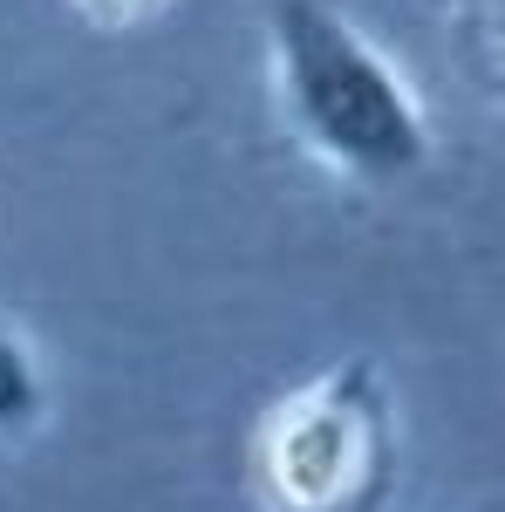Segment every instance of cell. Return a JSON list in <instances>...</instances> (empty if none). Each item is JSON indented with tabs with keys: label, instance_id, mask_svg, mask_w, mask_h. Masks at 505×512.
Wrapping results in <instances>:
<instances>
[{
	"label": "cell",
	"instance_id": "cell-1",
	"mask_svg": "<svg viewBox=\"0 0 505 512\" xmlns=\"http://www.w3.org/2000/svg\"><path fill=\"white\" fill-rule=\"evenodd\" d=\"M273 96L294 144L342 178L396 185L430 158V117L410 76L328 0H273Z\"/></svg>",
	"mask_w": 505,
	"mask_h": 512
},
{
	"label": "cell",
	"instance_id": "cell-2",
	"mask_svg": "<svg viewBox=\"0 0 505 512\" xmlns=\"http://www.w3.org/2000/svg\"><path fill=\"white\" fill-rule=\"evenodd\" d=\"M280 512H369L389 485V424L369 403V376H328L294 396L260 458Z\"/></svg>",
	"mask_w": 505,
	"mask_h": 512
},
{
	"label": "cell",
	"instance_id": "cell-3",
	"mask_svg": "<svg viewBox=\"0 0 505 512\" xmlns=\"http://www.w3.org/2000/svg\"><path fill=\"white\" fill-rule=\"evenodd\" d=\"M41 403H48V390H41L35 349H28L14 328H0V437L28 431V424L41 417Z\"/></svg>",
	"mask_w": 505,
	"mask_h": 512
},
{
	"label": "cell",
	"instance_id": "cell-4",
	"mask_svg": "<svg viewBox=\"0 0 505 512\" xmlns=\"http://www.w3.org/2000/svg\"><path fill=\"white\" fill-rule=\"evenodd\" d=\"M96 21H137V14H151L157 0H82Z\"/></svg>",
	"mask_w": 505,
	"mask_h": 512
},
{
	"label": "cell",
	"instance_id": "cell-5",
	"mask_svg": "<svg viewBox=\"0 0 505 512\" xmlns=\"http://www.w3.org/2000/svg\"><path fill=\"white\" fill-rule=\"evenodd\" d=\"M492 41H499V62H505V0L492 7Z\"/></svg>",
	"mask_w": 505,
	"mask_h": 512
}]
</instances>
